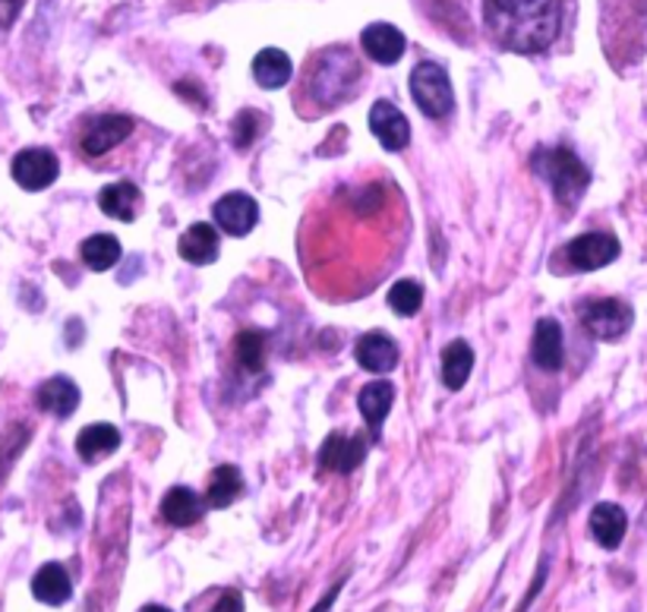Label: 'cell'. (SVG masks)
Returning a JSON list of instances; mask_svg holds the SVG:
<instances>
[{"label": "cell", "instance_id": "6da1fadb", "mask_svg": "<svg viewBox=\"0 0 647 612\" xmlns=\"http://www.w3.org/2000/svg\"><path fill=\"white\" fill-rule=\"evenodd\" d=\"M483 20L502 48L537 54L559 35L563 0H483Z\"/></svg>", "mask_w": 647, "mask_h": 612}, {"label": "cell", "instance_id": "603a6c76", "mask_svg": "<svg viewBox=\"0 0 647 612\" xmlns=\"http://www.w3.org/2000/svg\"><path fill=\"white\" fill-rule=\"evenodd\" d=\"M117 449H121V432L111 424H89L76 436V451H80L83 461H99V458H105V455Z\"/></svg>", "mask_w": 647, "mask_h": 612}, {"label": "cell", "instance_id": "7c38bea8", "mask_svg": "<svg viewBox=\"0 0 647 612\" xmlns=\"http://www.w3.org/2000/svg\"><path fill=\"white\" fill-rule=\"evenodd\" d=\"M531 357L543 373H556L565 360V341L563 326L556 319H541L534 328V341H531Z\"/></svg>", "mask_w": 647, "mask_h": 612}, {"label": "cell", "instance_id": "ac0fdd59", "mask_svg": "<svg viewBox=\"0 0 647 612\" xmlns=\"http://www.w3.org/2000/svg\"><path fill=\"white\" fill-rule=\"evenodd\" d=\"M294 73L291 58L278 48H263L253 61V80L259 82L263 89H281L288 85Z\"/></svg>", "mask_w": 647, "mask_h": 612}, {"label": "cell", "instance_id": "2e32d148", "mask_svg": "<svg viewBox=\"0 0 647 612\" xmlns=\"http://www.w3.org/2000/svg\"><path fill=\"white\" fill-rule=\"evenodd\" d=\"M177 253L193 266H209L218 259V231L206 225V222L189 225L184 231V237H181V244H177Z\"/></svg>", "mask_w": 647, "mask_h": 612}, {"label": "cell", "instance_id": "7a4b0ae2", "mask_svg": "<svg viewBox=\"0 0 647 612\" xmlns=\"http://www.w3.org/2000/svg\"><path fill=\"white\" fill-rule=\"evenodd\" d=\"M531 167L534 174H541L543 181L550 184L556 203L572 208L585 196L587 184H590V171L587 164L565 145H556V149H537L531 155Z\"/></svg>", "mask_w": 647, "mask_h": 612}, {"label": "cell", "instance_id": "30bf717a", "mask_svg": "<svg viewBox=\"0 0 647 612\" xmlns=\"http://www.w3.org/2000/svg\"><path fill=\"white\" fill-rule=\"evenodd\" d=\"M367 458V439L363 436H345V432H332L322 449H319V465L335 473H351L363 465Z\"/></svg>", "mask_w": 647, "mask_h": 612}, {"label": "cell", "instance_id": "7402d4cb", "mask_svg": "<svg viewBox=\"0 0 647 612\" xmlns=\"http://www.w3.org/2000/svg\"><path fill=\"white\" fill-rule=\"evenodd\" d=\"M162 518H165L167 524H174V528H189V524H196L203 518V502L187 487H174L162 499Z\"/></svg>", "mask_w": 647, "mask_h": 612}, {"label": "cell", "instance_id": "4dcf8cb0", "mask_svg": "<svg viewBox=\"0 0 647 612\" xmlns=\"http://www.w3.org/2000/svg\"><path fill=\"white\" fill-rule=\"evenodd\" d=\"M212 612H244V600H240V593L228 591L215 606H212Z\"/></svg>", "mask_w": 647, "mask_h": 612}, {"label": "cell", "instance_id": "e0dca14e", "mask_svg": "<svg viewBox=\"0 0 647 612\" xmlns=\"http://www.w3.org/2000/svg\"><path fill=\"white\" fill-rule=\"evenodd\" d=\"M392 401H396V386L392 382H370L357 395V408L363 414L367 427L373 429L379 436V429L386 424L389 410H392Z\"/></svg>", "mask_w": 647, "mask_h": 612}, {"label": "cell", "instance_id": "277c9868", "mask_svg": "<svg viewBox=\"0 0 647 612\" xmlns=\"http://www.w3.org/2000/svg\"><path fill=\"white\" fill-rule=\"evenodd\" d=\"M411 95H414L420 111L427 118H433V121L452 114V108H455L452 80H449V73L439 63L427 61L414 67V73H411Z\"/></svg>", "mask_w": 647, "mask_h": 612}, {"label": "cell", "instance_id": "cb8c5ba5", "mask_svg": "<svg viewBox=\"0 0 647 612\" xmlns=\"http://www.w3.org/2000/svg\"><path fill=\"white\" fill-rule=\"evenodd\" d=\"M471 369H474V350L468 341H452L442 350V382L445 388L459 391L464 382L471 379Z\"/></svg>", "mask_w": 647, "mask_h": 612}, {"label": "cell", "instance_id": "d6986e66", "mask_svg": "<svg viewBox=\"0 0 647 612\" xmlns=\"http://www.w3.org/2000/svg\"><path fill=\"white\" fill-rule=\"evenodd\" d=\"M32 593L39 603H48V606H61L70 600L73 593V584H70V574L63 572V565L58 562H48L39 569V574L32 578Z\"/></svg>", "mask_w": 647, "mask_h": 612}, {"label": "cell", "instance_id": "5bb4252c", "mask_svg": "<svg viewBox=\"0 0 647 612\" xmlns=\"http://www.w3.org/2000/svg\"><path fill=\"white\" fill-rule=\"evenodd\" d=\"M357 364L370 373H392L398 367V345L386 332L363 335L355 347Z\"/></svg>", "mask_w": 647, "mask_h": 612}, {"label": "cell", "instance_id": "d4e9b609", "mask_svg": "<svg viewBox=\"0 0 647 612\" xmlns=\"http://www.w3.org/2000/svg\"><path fill=\"white\" fill-rule=\"evenodd\" d=\"M240 492H244V477L234 465H222V468L212 470L209 490H206V502L212 509H228Z\"/></svg>", "mask_w": 647, "mask_h": 612}, {"label": "cell", "instance_id": "484cf974", "mask_svg": "<svg viewBox=\"0 0 647 612\" xmlns=\"http://www.w3.org/2000/svg\"><path fill=\"white\" fill-rule=\"evenodd\" d=\"M80 256H83V263L92 272H107V268H114V263L121 259V244L111 234H95V237H89L80 246Z\"/></svg>", "mask_w": 647, "mask_h": 612}, {"label": "cell", "instance_id": "f1b7e54d", "mask_svg": "<svg viewBox=\"0 0 647 612\" xmlns=\"http://www.w3.org/2000/svg\"><path fill=\"white\" fill-rule=\"evenodd\" d=\"M256 130H259V118L253 111L237 114V121H234V145L237 149H247L256 140Z\"/></svg>", "mask_w": 647, "mask_h": 612}, {"label": "cell", "instance_id": "83f0119b", "mask_svg": "<svg viewBox=\"0 0 647 612\" xmlns=\"http://www.w3.org/2000/svg\"><path fill=\"white\" fill-rule=\"evenodd\" d=\"M389 306L396 309L398 316H414L423 306V287L411 278H401L389 287Z\"/></svg>", "mask_w": 647, "mask_h": 612}, {"label": "cell", "instance_id": "8992f818", "mask_svg": "<svg viewBox=\"0 0 647 612\" xmlns=\"http://www.w3.org/2000/svg\"><path fill=\"white\" fill-rule=\"evenodd\" d=\"M563 253L565 259L572 263V268H578V272H597V268L616 263V256H619V241H616L613 234L594 231V234H582V237H575L572 244H565Z\"/></svg>", "mask_w": 647, "mask_h": 612}, {"label": "cell", "instance_id": "f546056e", "mask_svg": "<svg viewBox=\"0 0 647 612\" xmlns=\"http://www.w3.org/2000/svg\"><path fill=\"white\" fill-rule=\"evenodd\" d=\"M22 10V0H0V35L17 22Z\"/></svg>", "mask_w": 647, "mask_h": 612}, {"label": "cell", "instance_id": "ffe728a7", "mask_svg": "<svg viewBox=\"0 0 647 612\" xmlns=\"http://www.w3.org/2000/svg\"><path fill=\"white\" fill-rule=\"evenodd\" d=\"M140 203H143V193H140V186L130 184V181L111 184L99 193V205H102V212L111 215V218H117V222H133Z\"/></svg>", "mask_w": 647, "mask_h": 612}, {"label": "cell", "instance_id": "44dd1931", "mask_svg": "<svg viewBox=\"0 0 647 612\" xmlns=\"http://www.w3.org/2000/svg\"><path fill=\"white\" fill-rule=\"evenodd\" d=\"M80 405V388L73 379H66V376H54V379H48L42 388H39V408L48 410V414H54V417H70L73 410Z\"/></svg>", "mask_w": 647, "mask_h": 612}, {"label": "cell", "instance_id": "5b68a950", "mask_svg": "<svg viewBox=\"0 0 647 612\" xmlns=\"http://www.w3.org/2000/svg\"><path fill=\"white\" fill-rule=\"evenodd\" d=\"M582 323L585 328L600 338V341H619L631 328V306L626 300H616V297H604V300H590L582 309Z\"/></svg>", "mask_w": 647, "mask_h": 612}, {"label": "cell", "instance_id": "8fae6325", "mask_svg": "<svg viewBox=\"0 0 647 612\" xmlns=\"http://www.w3.org/2000/svg\"><path fill=\"white\" fill-rule=\"evenodd\" d=\"M130 133H133V121L130 118H124V114H105V118L89 123V130L83 133L85 155H92V159L105 155V152L124 143Z\"/></svg>", "mask_w": 647, "mask_h": 612}, {"label": "cell", "instance_id": "9a60e30c", "mask_svg": "<svg viewBox=\"0 0 647 612\" xmlns=\"http://www.w3.org/2000/svg\"><path fill=\"white\" fill-rule=\"evenodd\" d=\"M628 528V514L616 502H600L590 511V533L604 550H616Z\"/></svg>", "mask_w": 647, "mask_h": 612}, {"label": "cell", "instance_id": "52a82bcc", "mask_svg": "<svg viewBox=\"0 0 647 612\" xmlns=\"http://www.w3.org/2000/svg\"><path fill=\"white\" fill-rule=\"evenodd\" d=\"M58 174H61L58 155L48 152V149H22L20 155L13 159V181L29 193L48 190L58 181Z\"/></svg>", "mask_w": 647, "mask_h": 612}, {"label": "cell", "instance_id": "3957f363", "mask_svg": "<svg viewBox=\"0 0 647 612\" xmlns=\"http://www.w3.org/2000/svg\"><path fill=\"white\" fill-rule=\"evenodd\" d=\"M357 80H360V63L355 54L348 48H329L314 63L310 95L319 108H335L355 92Z\"/></svg>", "mask_w": 647, "mask_h": 612}, {"label": "cell", "instance_id": "9c48e42d", "mask_svg": "<svg viewBox=\"0 0 647 612\" xmlns=\"http://www.w3.org/2000/svg\"><path fill=\"white\" fill-rule=\"evenodd\" d=\"M370 130L386 152H404L411 143V123L392 102H377L370 108Z\"/></svg>", "mask_w": 647, "mask_h": 612}, {"label": "cell", "instance_id": "1f68e13d", "mask_svg": "<svg viewBox=\"0 0 647 612\" xmlns=\"http://www.w3.org/2000/svg\"><path fill=\"white\" fill-rule=\"evenodd\" d=\"M338 591H341V584H335L332 591L326 593V596H322V600L316 603V610L314 612H329V610H332V603H335V600H338Z\"/></svg>", "mask_w": 647, "mask_h": 612}, {"label": "cell", "instance_id": "4fadbf2b", "mask_svg": "<svg viewBox=\"0 0 647 612\" xmlns=\"http://www.w3.org/2000/svg\"><path fill=\"white\" fill-rule=\"evenodd\" d=\"M360 44H363V51H367L377 63H382V67H392V63L401 61V54H404V35L398 32L396 26H389V22H373V26H367L363 35H360Z\"/></svg>", "mask_w": 647, "mask_h": 612}, {"label": "cell", "instance_id": "ba28073f", "mask_svg": "<svg viewBox=\"0 0 647 612\" xmlns=\"http://www.w3.org/2000/svg\"><path fill=\"white\" fill-rule=\"evenodd\" d=\"M212 215H215V225L222 227L228 237H244L259 222V205L247 193H228L215 203Z\"/></svg>", "mask_w": 647, "mask_h": 612}, {"label": "cell", "instance_id": "4316f807", "mask_svg": "<svg viewBox=\"0 0 647 612\" xmlns=\"http://www.w3.org/2000/svg\"><path fill=\"white\" fill-rule=\"evenodd\" d=\"M234 354H237V364L247 373H263V367H266V338L259 332H240Z\"/></svg>", "mask_w": 647, "mask_h": 612}, {"label": "cell", "instance_id": "d6a6232c", "mask_svg": "<svg viewBox=\"0 0 647 612\" xmlns=\"http://www.w3.org/2000/svg\"><path fill=\"white\" fill-rule=\"evenodd\" d=\"M143 612H171V610H165V606H146Z\"/></svg>", "mask_w": 647, "mask_h": 612}]
</instances>
